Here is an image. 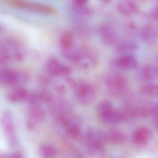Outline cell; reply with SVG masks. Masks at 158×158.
Listing matches in <instances>:
<instances>
[{"mask_svg": "<svg viewBox=\"0 0 158 158\" xmlns=\"http://www.w3.org/2000/svg\"><path fill=\"white\" fill-rule=\"evenodd\" d=\"M28 80L27 74L9 68L0 69V85L16 86L25 83Z\"/></svg>", "mask_w": 158, "mask_h": 158, "instance_id": "6da1fadb", "label": "cell"}, {"mask_svg": "<svg viewBox=\"0 0 158 158\" xmlns=\"http://www.w3.org/2000/svg\"><path fill=\"white\" fill-rule=\"evenodd\" d=\"M0 124L8 144L12 148H15L18 144V139L13 116L10 111L6 110L3 112L0 118Z\"/></svg>", "mask_w": 158, "mask_h": 158, "instance_id": "7a4b0ae2", "label": "cell"}, {"mask_svg": "<svg viewBox=\"0 0 158 158\" xmlns=\"http://www.w3.org/2000/svg\"><path fill=\"white\" fill-rule=\"evenodd\" d=\"M8 3L14 7L44 15H54L56 10L52 6L26 0H7Z\"/></svg>", "mask_w": 158, "mask_h": 158, "instance_id": "3957f363", "label": "cell"}, {"mask_svg": "<svg viewBox=\"0 0 158 158\" xmlns=\"http://www.w3.org/2000/svg\"><path fill=\"white\" fill-rule=\"evenodd\" d=\"M106 135L97 130H90L86 134L85 141L89 152L93 156H99L103 152Z\"/></svg>", "mask_w": 158, "mask_h": 158, "instance_id": "277c9868", "label": "cell"}, {"mask_svg": "<svg viewBox=\"0 0 158 158\" xmlns=\"http://www.w3.org/2000/svg\"><path fill=\"white\" fill-rule=\"evenodd\" d=\"M45 118V113L38 102L29 103L27 127L28 130H33L39 123Z\"/></svg>", "mask_w": 158, "mask_h": 158, "instance_id": "5b68a950", "label": "cell"}, {"mask_svg": "<svg viewBox=\"0 0 158 158\" xmlns=\"http://www.w3.org/2000/svg\"><path fill=\"white\" fill-rule=\"evenodd\" d=\"M76 96L79 102L83 104H88L93 102L95 98V92L91 85L82 82L76 87Z\"/></svg>", "mask_w": 158, "mask_h": 158, "instance_id": "8992f818", "label": "cell"}, {"mask_svg": "<svg viewBox=\"0 0 158 158\" xmlns=\"http://www.w3.org/2000/svg\"><path fill=\"white\" fill-rule=\"evenodd\" d=\"M29 93L23 86H14L6 94L7 100L12 103H18L27 100Z\"/></svg>", "mask_w": 158, "mask_h": 158, "instance_id": "52a82bcc", "label": "cell"}, {"mask_svg": "<svg viewBox=\"0 0 158 158\" xmlns=\"http://www.w3.org/2000/svg\"><path fill=\"white\" fill-rule=\"evenodd\" d=\"M47 72L53 76L65 75L70 73L69 68L61 64L58 61L55 59L49 60L46 64Z\"/></svg>", "mask_w": 158, "mask_h": 158, "instance_id": "ba28073f", "label": "cell"}, {"mask_svg": "<svg viewBox=\"0 0 158 158\" xmlns=\"http://www.w3.org/2000/svg\"><path fill=\"white\" fill-rule=\"evenodd\" d=\"M107 83L110 93L113 95L119 94L125 85L123 79L118 76L110 77Z\"/></svg>", "mask_w": 158, "mask_h": 158, "instance_id": "9c48e42d", "label": "cell"}, {"mask_svg": "<svg viewBox=\"0 0 158 158\" xmlns=\"http://www.w3.org/2000/svg\"><path fill=\"white\" fill-rule=\"evenodd\" d=\"M151 137V131L148 128L143 127L138 129L135 132L133 136V141L137 144H144L148 142Z\"/></svg>", "mask_w": 158, "mask_h": 158, "instance_id": "30bf717a", "label": "cell"}, {"mask_svg": "<svg viewBox=\"0 0 158 158\" xmlns=\"http://www.w3.org/2000/svg\"><path fill=\"white\" fill-rule=\"evenodd\" d=\"M117 7L118 11L124 15H131L136 9L135 3L132 0H118Z\"/></svg>", "mask_w": 158, "mask_h": 158, "instance_id": "8fae6325", "label": "cell"}, {"mask_svg": "<svg viewBox=\"0 0 158 158\" xmlns=\"http://www.w3.org/2000/svg\"><path fill=\"white\" fill-rule=\"evenodd\" d=\"M116 65L118 67L123 70H130L135 68L137 65L135 58L131 56H123L119 57L116 61Z\"/></svg>", "mask_w": 158, "mask_h": 158, "instance_id": "7c38bea8", "label": "cell"}, {"mask_svg": "<svg viewBox=\"0 0 158 158\" xmlns=\"http://www.w3.org/2000/svg\"><path fill=\"white\" fill-rule=\"evenodd\" d=\"M106 140L114 144L123 143L126 140V136L122 132L117 130L110 131L106 135Z\"/></svg>", "mask_w": 158, "mask_h": 158, "instance_id": "4fadbf2b", "label": "cell"}, {"mask_svg": "<svg viewBox=\"0 0 158 158\" xmlns=\"http://www.w3.org/2000/svg\"><path fill=\"white\" fill-rule=\"evenodd\" d=\"M39 153L43 158H55L57 155V150L52 145L44 144L40 147Z\"/></svg>", "mask_w": 158, "mask_h": 158, "instance_id": "5bb4252c", "label": "cell"}, {"mask_svg": "<svg viewBox=\"0 0 158 158\" xmlns=\"http://www.w3.org/2000/svg\"><path fill=\"white\" fill-rule=\"evenodd\" d=\"M143 36L146 40L156 39L158 36V28L152 25L148 26L143 30Z\"/></svg>", "mask_w": 158, "mask_h": 158, "instance_id": "9a60e30c", "label": "cell"}, {"mask_svg": "<svg viewBox=\"0 0 158 158\" xmlns=\"http://www.w3.org/2000/svg\"><path fill=\"white\" fill-rule=\"evenodd\" d=\"M113 109L112 103L108 100H104L101 101L98 106V112L100 116L108 113Z\"/></svg>", "mask_w": 158, "mask_h": 158, "instance_id": "2e32d148", "label": "cell"}, {"mask_svg": "<svg viewBox=\"0 0 158 158\" xmlns=\"http://www.w3.org/2000/svg\"><path fill=\"white\" fill-rule=\"evenodd\" d=\"M73 34L70 32H68L64 33L60 39V44L64 49L71 47L73 42Z\"/></svg>", "mask_w": 158, "mask_h": 158, "instance_id": "e0dca14e", "label": "cell"}, {"mask_svg": "<svg viewBox=\"0 0 158 158\" xmlns=\"http://www.w3.org/2000/svg\"><path fill=\"white\" fill-rule=\"evenodd\" d=\"M103 40L109 44L112 43L115 41V36L114 33L109 28H104L101 31Z\"/></svg>", "mask_w": 158, "mask_h": 158, "instance_id": "ac0fdd59", "label": "cell"}, {"mask_svg": "<svg viewBox=\"0 0 158 158\" xmlns=\"http://www.w3.org/2000/svg\"><path fill=\"white\" fill-rule=\"evenodd\" d=\"M143 91L145 94L149 95L158 96V86L147 85L143 87Z\"/></svg>", "mask_w": 158, "mask_h": 158, "instance_id": "d6986e66", "label": "cell"}, {"mask_svg": "<svg viewBox=\"0 0 158 158\" xmlns=\"http://www.w3.org/2000/svg\"><path fill=\"white\" fill-rule=\"evenodd\" d=\"M144 72L145 77L148 78H153L158 76V69L155 67H147L145 69Z\"/></svg>", "mask_w": 158, "mask_h": 158, "instance_id": "ffe728a7", "label": "cell"}, {"mask_svg": "<svg viewBox=\"0 0 158 158\" xmlns=\"http://www.w3.org/2000/svg\"><path fill=\"white\" fill-rule=\"evenodd\" d=\"M151 17L155 21H158V6L155 7L151 12Z\"/></svg>", "mask_w": 158, "mask_h": 158, "instance_id": "44dd1931", "label": "cell"}, {"mask_svg": "<svg viewBox=\"0 0 158 158\" xmlns=\"http://www.w3.org/2000/svg\"><path fill=\"white\" fill-rule=\"evenodd\" d=\"M76 4L84 5L88 2L89 0H74Z\"/></svg>", "mask_w": 158, "mask_h": 158, "instance_id": "7402d4cb", "label": "cell"}, {"mask_svg": "<svg viewBox=\"0 0 158 158\" xmlns=\"http://www.w3.org/2000/svg\"><path fill=\"white\" fill-rule=\"evenodd\" d=\"M156 126L158 130V116H156Z\"/></svg>", "mask_w": 158, "mask_h": 158, "instance_id": "603a6c76", "label": "cell"}]
</instances>
